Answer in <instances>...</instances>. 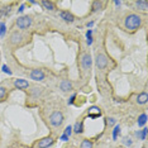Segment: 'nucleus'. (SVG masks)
I'll return each instance as SVG.
<instances>
[{
	"instance_id": "obj_25",
	"label": "nucleus",
	"mask_w": 148,
	"mask_h": 148,
	"mask_svg": "<svg viewBox=\"0 0 148 148\" xmlns=\"http://www.w3.org/2000/svg\"><path fill=\"white\" fill-rule=\"evenodd\" d=\"M108 124H109V125L115 124V119H114V118H108Z\"/></svg>"
},
{
	"instance_id": "obj_3",
	"label": "nucleus",
	"mask_w": 148,
	"mask_h": 148,
	"mask_svg": "<svg viewBox=\"0 0 148 148\" xmlns=\"http://www.w3.org/2000/svg\"><path fill=\"white\" fill-rule=\"evenodd\" d=\"M32 24V18L28 15H23V16H19L18 19H16V25H18V28L21 29H27L29 28Z\"/></svg>"
},
{
	"instance_id": "obj_30",
	"label": "nucleus",
	"mask_w": 148,
	"mask_h": 148,
	"mask_svg": "<svg viewBox=\"0 0 148 148\" xmlns=\"http://www.w3.org/2000/svg\"><path fill=\"white\" fill-rule=\"evenodd\" d=\"M61 139H62V140H67V139H69V137H66V136H62V137H61Z\"/></svg>"
},
{
	"instance_id": "obj_24",
	"label": "nucleus",
	"mask_w": 148,
	"mask_h": 148,
	"mask_svg": "<svg viewBox=\"0 0 148 148\" xmlns=\"http://www.w3.org/2000/svg\"><path fill=\"white\" fill-rule=\"evenodd\" d=\"M4 33H5V24L1 23L0 24V36H4Z\"/></svg>"
},
{
	"instance_id": "obj_8",
	"label": "nucleus",
	"mask_w": 148,
	"mask_h": 148,
	"mask_svg": "<svg viewBox=\"0 0 148 148\" xmlns=\"http://www.w3.org/2000/svg\"><path fill=\"white\" fill-rule=\"evenodd\" d=\"M14 86L18 87L19 90H25L29 87V84L27 80H23V79H16L14 80Z\"/></svg>"
},
{
	"instance_id": "obj_31",
	"label": "nucleus",
	"mask_w": 148,
	"mask_h": 148,
	"mask_svg": "<svg viewBox=\"0 0 148 148\" xmlns=\"http://www.w3.org/2000/svg\"><path fill=\"white\" fill-rule=\"evenodd\" d=\"M0 24H1V23H0Z\"/></svg>"
},
{
	"instance_id": "obj_23",
	"label": "nucleus",
	"mask_w": 148,
	"mask_h": 148,
	"mask_svg": "<svg viewBox=\"0 0 148 148\" xmlns=\"http://www.w3.org/2000/svg\"><path fill=\"white\" fill-rule=\"evenodd\" d=\"M5 94H6V89L4 86H0V99H3Z\"/></svg>"
},
{
	"instance_id": "obj_6",
	"label": "nucleus",
	"mask_w": 148,
	"mask_h": 148,
	"mask_svg": "<svg viewBox=\"0 0 148 148\" xmlns=\"http://www.w3.org/2000/svg\"><path fill=\"white\" fill-rule=\"evenodd\" d=\"M53 138L52 137H46V138H42L41 140L38 142V144H37V147L38 148H48V147H51L52 144H53Z\"/></svg>"
},
{
	"instance_id": "obj_26",
	"label": "nucleus",
	"mask_w": 148,
	"mask_h": 148,
	"mask_svg": "<svg viewBox=\"0 0 148 148\" xmlns=\"http://www.w3.org/2000/svg\"><path fill=\"white\" fill-rule=\"evenodd\" d=\"M3 71H4V72H6V73H12V72H10V70H9V67H6L5 65L3 66Z\"/></svg>"
},
{
	"instance_id": "obj_14",
	"label": "nucleus",
	"mask_w": 148,
	"mask_h": 148,
	"mask_svg": "<svg viewBox=\"0 0 148 148\" xmlns=\"http://www.w3.org/2000/svg\"><path fill=\"white\" fill-rule=\"evenodd\" d=\"M136 5H137L138 9H140V10H147L148 1L147 0H138V1H136Z\"/></svg>"
},
{
	"instance_id": "obj_18",
	"label": "nucleus",
	"mask_w": 148,
	"mask_h": 148,
	"mask_svg": "<svg viewBox=\"0 0 148 148\" xmlns=\"http://www.w3.org/2000/svg\"><path fill=\"white\" fill-rule=\"evenodd\" d=\"M146 123H147V115H146V114H142V115L138 118V125L143 127Z\"/></svg>"
},
{
	"instance_id": "obj_5",
	"label": "nucleus",
	"mask_w": 148,
	"mask_h": 148,
	"mask_svg": "<svg viewBox=\"0 0 148 148\" xmlns=\"http://www.w3.org/2000/svg\"><path fill=\"white\" fill-rule=\"evenodd\" d=\"M91 63H92V60H91V56L90 53H85L81 58V66L84 70H90L91 67Z\"/></svg>"
},
{
	"instance_id": "obj_1",
	"label": "nucleus",
	"mask_w": 148,
	"mask_h": 148,
	"mask_svg": "<svg viewBox=\"0 0 148 148\" xmlns=\"http://www.w3.org/2000/svg\"><path fill=\"white\" fill-rule=\"evenodd\" d=\"M142 24V18L138 14H129L125 18V27L129 31H137Z\"/></svg>"
},
{
	"instance_id": "obj_13",
	"label": "nucleus",
	"mask_w": 148,
	"mask_h": 148,
	"mask_svg": "<svg viewBox=\"0 0 148 148\" xmlns=\"http://www.w3.org/2000/svg\"><path fill=\"white\" fill-rule=\"evenodd\" d=\"M148 101V95H147V92H142V94H139L137 97V103L138 104H140V105H143V104H146Z\"/></svg>"
},
{
	"instance_id": "obj_22",
	"label": "nucleus",
	"mask_w": 148,
	"mask_h": 148,
	"mask_svg": "<svg viewBox=\"0 0 148 148\" xmlns=\"http://www.w3.org/2000/svg\"><path fill=\"white\" fill-rule=\"evenodd\" d=\"M119 132H120V127L116 125L115 128H114V132H113V138H114V139L118 137V133H119Z\"/></svg>"
},
{
	"instance_id": "obj_32",
	"label": "nucleus",
	"mask_w": 148,
	"mask_h": 148,
	"mask_svg": "<svg viewBox=\"0 0 148 148\" xmlns=\"http://www.w3.org/2000/svg\"><path fill=\"white\" fill-rule=\"evenodd\" d=\"M72 148H73V147H72Z\"/></svg>"
},
{
	"instance_id": "obj_9",
	"label": "nucleus",
	"mask_w": 148,
	"mask_h": 148,
	"mask_svg": "<svg viewBox=\"0 0 148 148\" xmlns=\"http://www.w3.org/2000/svg\"><path fill=\"white\" fill-rule=\"evenodd\" d=\"M60 16L67 23H72L73 21H75V16H73V14L70 13V12H61L60 13Z\"/></svg>"
},
{
	"instance_id": "obj_4",
	"label": "nucleus",
	"mask_w": 148,
	"mask_h": 148,
	"mask_svg": "<svg viewBox=\"0 0 148 148\" xmlns=\"http://www.w3.org/2000/svg\"><path fill=\"white\" fill-rule=\"evenodd\" d=\"M95 62H96V66L99 67L100 70L105 69L108 66V58L105 55H103V53H97L96 57H95Z\"/></svg>"
},
{
	"instance_id": "obj_19",
	"label": "nucleus",
	"mask_w": 148,
	"mask_h": 148,
	"mask_svg": "<svg viewBox=\"0 0 148 148\" xmlns=\"http://www.w3.org/2000/svg\"><path fill=\"white\" fill-rule=\"evenodd\" d=\"M147 128H144V129H142V130H139V132H137V136L140 138L142 140H144L146 139V136H147Z\"/></svg>"
},
{
	"instance_id": "obj_2",
	"label": "nucleus",
	"mask_w": 148,
	"mask_h": 148,
	"mask_svg": "<svg viewBox=\"0 0 148 148\" xmlns=\"http://www.w3.org/2000/svg\"><path fill=\"white\" fill-rule=\"evenodd\" d=\"M49 123L53 127H60L63 123V114L61 112H53L49 116Z\"/></svg>"
},
{
	"instance_id": "obj_16",
	"label": "nucleus",
	"mask_w": 148,
	"mask_h": 148,
	"mask_svg": "<svg viewBox=\"0 0 148 148\" xmlns=\"http://www.w3.org/2000/svg\"><path fill=\"white\" fill-rule=\"evenodd\" d=\"M73 132L75 133H82L84 132V123L82 122H77L73 128Z\"/></svg>"
},
{
	"instance_id": "obj_20",
	"label": "nucleus",
	"mask_w": 148,
	"mask_h": 148,
	"mask_svg": "<svg viewBox=\"0 0 148 148\" xmlns=\"http://www.w3.org/2000/svg\"><path fill=\"white\" fill-rule=\"evenodd\" d=\"M101 5H103V3H101V1H94V3H92V12L100 10Z\"/></svg>"
},
{
	"instance_id": "obj_29",
	"label": "nucleus",
	"mask_w": 148,
	"mask_h": 148,
	"mask_svg": "<svg viewBox=\"0 0 148 148\" xmlns=\"http://www.w3.org/2000/svg\"><path fill=\"white\" fill-rule=\"evenodd\" d=\"M23 10H24V5H22L21 8H19V10H18V12H19V13H22Z\"/></svg>"
},
{
	"instance_id": "obj_21",
	"label": "nucleus",
	"mask_w": 148,
	"mask_h": 148,
	"mask_svg": "<svg viewBox=\"0 0 148 148\" xmlns=\"http://www.w3.org/2000/svg\"><path fill=\"white\" fill-rule=\"evenodd\" d=\"M71 133H72V127H71V125H69V127H66V129H65V133H63V136L70 137V136H71Z\"/></svg>"
},
{
	"instance_id": "obj_27",
	"label": "nucleus",
	"mask_w": 148,
	"mask_h": 148,
	"mask_svg": "<svg viewBox=\"0 0 148 148\" xmlns=\"http://www.w3.org/2000/svg\"><path fill=\"white\" fill-rule=\"evenodd\" d=\"M75 97H76V95H75V94H73V95L71 96V99H70L69 104H73V101H75Z\"/></svg>"
},
{
	"instance_id": "obj_7",
	"label": "nucleus",
	"mask_w": 148,
	"mask_h": 148,
	"mask_svg": "<svg viewBox=\"0 0 148 148\" xmlns=\"http://www.w3.org/2000/svg\"><path fill=\"white\" fill-rule=\"evenodd\" d=\"M31 79L34 80V81H42V80L45 79V72H43L42 70H38V69L32 70V72H31Z\"/></svg>"
},
{
	"instance_id": "obj_28",
	"label": "nucleus",
	"mask_w": 148,
	"mask_h": 148,
	"mask_svg": "<svg viewBox=\"0 0 148 148\" xmlns=\"http://www.w3.org/2000/svg\"><path fill=\"white\" fill-rule=\"evenodd\" d=\"M124 140H125V144H129V146L132 144V142H130V139H128V138H125Z\"/></svg>"
},
{
	"instance_id": "obj_11",
	"label": "nucleus",
	"mask_w": 148,
	"mask_h": 148,
	"mask_svg": "<svg viewBox=\"0 0 148 148\" xmlns=\"http://www.w3.org/2000/svg\"><path fill=\"white\" fill-rule=\"evenodd\" d=\"M61 90L62 91H65V92L71 91L72 90V84L70 82L69 80H63V81L61 82Z\"/></svg>"
},
{
	"instance_id": "obj_12",
	"label": "nucleus",
	"mask_w": 148,
	"mask_h": 148,
	"mask_svg": "<svg viewBox=\"0 0 148 148\" xmlns=\"http://www.w3.org/2000/svg\"><path fill=\"white\" fill-rule=\"evenodd\" d=\"M22 38H23V37H22L21 33L14 32V33L12 34V37H10V42L13 43V45H18V43L22 41Z\"/></svg>"
},
{
	"instance_id": "obj_17",
	"label": "nucleus",
	"mask_w": 148,
	"mask_h": 148,
	"mask_svg": "<svg viewBox=\"0 0 148 148\" xmlns=\"http://www.w3.org/2000/svg\"><path fill=\"white\" fill-rule=\"evenodd\" d=\"M80 148H92V142L90 139H84L81 142V146Z\"/></svg>"
},
{
	"instance_id": "obj_15",
	"label": "nucleus",
	"mask_w": 148,
	"mask_h": 148,
	"mask_svg": "<svg viewBox=\"0 0 148 148\" xmlns=\"http://www.w3.org/2000/svg\"><path fill=\"white\" fill-rule=\"evenodd\" d=\"M41 5L47 10H55V5H53L52 1H46L45 0V1H41Z\"/></svg>"
},
{
	"instance_id": "obj_10",
	"label": "nucleus",
	"mask_w": 148,
	"mask_h": 148,
	"mask_svg": "<svg viewBox=\"0 0 148 148\" xmlns=\"http://www.w3.org/2000/svg\"><path fill=\"white\" fill-rule=\"evenodd\" d=\"M100 115H101V110H100L97 106H92L89 109V116L90 118L95 119V118H99Z\"/></svg>"
}]
</instances>
